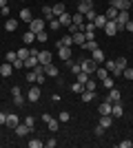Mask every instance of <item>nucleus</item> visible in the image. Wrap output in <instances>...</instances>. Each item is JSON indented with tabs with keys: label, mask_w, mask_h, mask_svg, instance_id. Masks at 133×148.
Listing matches in <instances>:
<instances>
[{
	"label": "nucleus",
	"mask_w": 133,
	"mask_h": 148,
	"mask_svg": "<svg viewBox=\"0 0 133 148\" xmlns=\"http://www.w3.org/2000/svg\"><path fill=\"white\" fill-rule=\"evenodd\" d=\"M91 58H93V60L98 62V64H102V62H104V53H102V49H100V47H98L95 51H91Z\"/></svg>",
	"instance_id": "21"
},
{
	"label": "nucleus",
	"mask_w": 133,
	"mask_h": 148,
	"mask_svg": "<svg viewBox=\"0 0 133 148\" xmlns=\"http://www.w3.org/2000/svg\"><path fill=\"white\" fill-rule=\"evenodd\" d=\"M38 64H40V62H38V56H36V53H31V56L25 60V66H27V69H36Z\"/></svg>",
	"instance_id": "17"
},
{
	"label": "nucleus",
	"mask_w": 133,
	"mask_h": 148,
	"mask_svg": "<svg viewBox=\"0 0 133 148\" xmlns=\"http://www.w3.org/2000/svg\"><path fill=\"white\" fill-rule=\"evenodd\" d=\"M95 18H98V13H95V11H93V9H89V11H87V13H84V20H87V22H93V20H95Z\"/></svg>",
	"instance_id": "40"
},
{
	"label": "nucleus",
	"mask_w": 133,
	"mask_h": 148,
	"mask_svg": "<svg viewBox=\"0 0 133 148\" xmlns=\"http://www.w3.org/2000/svg\"><path fill=\"white\" fill-rule=\"evenodd\" d=\"M20 2H22V0H20Z\"/></svg>",
	"instance_id": "63"
},
{
	"label": "nucleus",
	"mask_w": 133,
	"mask_h": 148,
	"mask_svg": "<svg viewBox=\"0 0 133 148\" xmlns=\"http://www.w3.org/2000/svg\"><path fill=\"white\" fill-rule=\"evenodd\" d=\"M104 69L113 75V73H115V60H107V62H104Z\"/></svg>",
	"instance_id": "38"
},
{
	"label": "nucleus",
	"mask_w": 133,
	"mask_h": 148,
	"mask_svg": "<svg viewBox=\"0 0 133 148\" xmlns=\"http://www.w3.org/2000/svg\"><path fill=\"white\" fill-rule=\"evenodd\" d=\"M36 77H38V73H36L33 69H29V71H27V82H29V84H36Z\"/></svg>",
	"instance_id": "35"
},
{
	"label": "nucleus",
	"mask_w": 133,
	"mask_h": 148,
	"mask_svg": "<svg viewBox=\"0 0 133 148\" xmlns=\"http://www.w3.org/2000/svg\"><path fill=\"white\" fill-rule=\"evenodd\" d=\"M16 53H18V58H20V60H27V58L31 56V51L27 49V47H22V49H20V51H16Z\"/></svg>",
	"instance_id": "36"
},
{
	"label": "nucleus",
	"mask_w": 133,
	"mask_h": 148,
	"mask_svg": "<svg viewBox=\"0 0 133 148\" xmlns=\"http://www.w3.org/2000/svg\"><path fill=\"white\" fill-rule=\"evenodd\" d=\"M82 49H84V51H95V49H98V42H95V40H87Z\"/></svg>",
	"instance_id": "34"
},
{
	"label": "nucleus",
	"mask_w": 133,
	"mask_h": 148,
	"mask_svg": "<svg viewBox=\"0 0 133 148\" xmlns=\"http://www.w3.org/2000/svg\"><path fill=\"white\" fill-rule=\"evenodd\" d=\"M13 69H25V60L16 58V60H13Z\"/></svg>",
	"instance_id": "48"
},
{
	"label": "nucleus",
	"mask_w": 133,
	"mask_h": 148,
	"mask_svg": "<svg viewBox=\"0 0 133 148\" xmlns=\"http://www.w3.org/2000/svg\"><path fill=\"white\" fill-rule=\"evenodd\" d=\"M84 31H87V33H95V25L93 22H87V25H84Z\"/></svg>",
	"instance_id": "50"
},
{
	"label": "nucleus",
	"mask_w": 133,
	"mask_h": 148,
	"mask_svg": "<svg viewBox=\"0 0 133 148\" xmlns=\"http://www.w3.org/2000/svg\"><path fill=\"white\" fill-rule=\"evenodd\" d=\"M11 95H13V102H16V106H22V104H25V97H22V93H20L18 86H13V88H11Z\"/></svg>",
	"instance_id": "10"
},
{
	"label": "nucleus",
	"mask_w": 133,
	"mask_h": 148,
	"mask_svg": "<svg viewBox=\"0 0 133 148\" xmlns=\"http://www.w3.org/2000/svg\"><path fill=\"white\" fill-rule=\"evenodd\" d=\"M100 124H102V126H104V128H109V126H111V124H113V117H111V115H102Z\"/></svg>",
	"instance_id": "37"
},
{
	"label": "nucleus",
	"mask_w": 133,
	"mask_h": 148,
	"mask_svg": "<svg viewBox=\"0 0 133 148\" xmlns=\"http://www.w3.org/2000/svg\"><path fill=\"white\" fill-rule=\"evenodd\" d=\"M16 58H18V53H16V51H9V53L5 56V62H11V64H13V60H16Z\"/></svg>",
	"instance_id": "44"
},
{
	"label": "nucleus",
	"mask_w": 133,
	"mask_h": 148,
	"mask_svg": "<svg viewBox=\"0 0 133 148\" xmlns=\"http://www.w3.org/2000/svg\"><path fill=\"white\" fill-rule=\"evenodd\" d=\"M13 130H16V135H18V137H27V135H29V130H31V128H29L27 124H18V126H16V128H13Z\"/></svg>",
	"instance_id": "16"
},
{
	"label": "nucleus",
	"mask_w": 133,
	"mask_h": 148,
	"mask_svg": "<svg viewBox=\"0 0 133 148\" xmlns=\"http://www.w3.org/2000/svg\"><path fill=\"white\" fill-rule=\"evenodd\" d=\"M80 66H82L84 73L91 75V73H95V69H98V62H95L93 58H89V60H82V62H80Z\"/></svg>",
	"instance_id": "3"
},
{
	"label": "nucleus",
	"mask_w": 133,
	"mask_h": 148,
	"mask_svg": "<svg viewBox=\"0 0 133 148\" xmlns=\"http://www.w3.org/2000/svg\"><path fill=\"white\" fill-rule=\"evenodd\" d=\"M80 95H82V102H84V104H89V102H93V99H95V91H82Z\"/></svg>",
	"instance_id": "22"
},
{
	"label": "nucleus",
	"mask_w": 133,
	"mask_h": 148,
	"mask_svg": "<svg viewBox=\"0 0 133 148\" xmlns=\"http://www.w3.org/2000/svg\"><path fill=\"white\" fill-rule=\"evenodd\" d=\"M129 66V62H127V58H118L115 60V73H113V77H118V75L124 71V69Z\"/></svg>",
	"instance_id": "7"
},
{
	"label": "nucleus",
	"mask_w": 133,
	"mask_h": 148,
	"mask_svg": "<svg viewBox=\"0 0 133 148\" xmlns=\"http://www.w3.org/2000/svg\"><path fill=\"white\" fill-rule=\"evenodd\" d=\"M122 115H124L122 102H113V104H111V117H113V119H118V117H122Z\"/></svg>",
	"instance_id": "6"
},
{
	"label": "nucleus",
	"mask_w": 133,
	"mask_h": 148,
	"mask_svg": "<svg viewBox=\"0 0 133 148\" xmlns=\"http://www.w3.org/2000/svg\"><path fill=\"white\" fill-rule=\"evenodd\" d=\"M51 60H53V53H49V51H38V62L40 64H51Z\"/></svg>",
	"instance_id": "8"
},
{
	"label": "nucleus",
	"mask_w": 133,
	"mask_h": 148,
	"mask_svg": "<svg viewBox=\"0 0 133 148\" xmlns=\"http://www.w3.org/2000/svg\"><path fill=\"white\" fill-rule=\"evenodd\" d=\"M0 124H7V113H0Z\"/></svg>",
	"instance_id": "59"
},
{
	"label": "nucleus",
	"mask_w": 133,
	"mask_h": 148,
	"mask_svg": "<svg viewBox=\"0 0 133 148\" xmlns=\"http://www.w3.org/2000/svg\"><path fill=\"white\" fill-rule=\"evenodd\" d=\"M44 25H47V20H44V18H33L31 22H29V31L40 33V31H44Z\"/></svg>",
	"instance_id": "2"
},
{
	"label": "nucleus",
	"mask_w": 133,
	"mask_h": 148,
	"mask_svg": "<svg viewBox=\"0 0 133 148\" xmlns=\"http://www.w3.org/2000/svg\"><path fill=\"white\" fill-rule=\"evenodd\" d=\"M95 75H98V80H107V77H109V71H107V69H102L100 64H98V69H95Z\"/></svg>",
	"instance_id": "28"
},
{
	"label": "nucleus",
	"mask_w": 133,
	"mask_h": 148,
	"mask_svg": "<svg viewBox=\"0 0 133 148\" xmlns=\"http://www.w3.org/2000/svg\"><path fill=\"white\" fill-rule=\"evenodd\" d=\"M98 111H100V115H111V102H109V99H104V102L98 106Z\"/></svg>",
	"instance_id": "18"
},
{
	"label": "nucleus",
	"mask_w": 133,
	"mask_h": 148,
	"mask_svg": "<svg viewBox=\"0 0 133 148\" xmlns=\"http://www.w3.org/2000/svg\"><path fill=\"white\" fill-rule=\"evenodd\" d=\"M7 2H9V0H0V7H7Z\"/></svg>",
	"instance_id": "60"
},
{
	"label": "nucleus",
	"mask_w": 133,
	"mask_h": 148,
	"mask_svg": "<svg viewBox=\"0 0 133 148\" xmlns=\"http://www.w3.org/2000/svg\"><path fill=\"white\" fill-rule=\"evenodd\" d=\"M33 40H36V33H33V31H27L25 36H22V42H25V47L33 44Z\"/></svg>",
	"instance_id": "25"
},
{
	"label": "nucleus",
	"mask_w": 133,
	"mask_h": 148,
	"mask_svg": "<svg viewBox=\"0 0 133 148\" xmlns=\"http://www.w3.org/2000/svg\"><path fill=\"white\" fill-rule=\"evenodd\" d=\"M44 146V142H40V139H31L29 142V148H42Z\"/></svg>",
	"instance_id": "46"
},
{
	"label": "nucleus",
	"mask_w": 133,
	"mask_h": 148,
	"mask_svg": "<svg viewBox=\"0 0 133 148\" xmlns=\"http://www.w3.org/2000/svg\"><path fill=\"white\" fill-rule=\"evenodd\" d=\"M131 5H133V0H131Z\"/></svg>",
	"instance_id": "62"
},
{
	"label": "nucleus",
	"mask_w": 133,
	"mask_h": 148,
	"mask_svg": "<svg viewBox=\"0 0 133 148\" xmlns=\"http://www.w3.org/2000/svg\"><path fill=\"white\" fill-rule=\"evenodd\" d=\"M109 102H111V104H113V102H120V91H118V88H111V91H109Z\"/></svg>",
	"instance_id": "26"
},
{
	"label": "nucleus",
	"mask_w": 133,
	"mask_h": 148,
	"mask_svg": "<svg viewBox=\"0 0 133 148\" xmlns=\"http://www.w3.org/2000/svg\"><path fill=\"white\" fill-rule=\"evenodd\" d=\"M78 2H80V0H78Z\"/></svg>",
	"instance_id": "64"
},
{
	"label": "nucleus",
	"mask_w": 133,
	"mask_h": 148,
	"mask_svg": "<svg viewBox=\"0 0 133 148\" xmlns=\"http://www.w3.org/2000/svg\"><path fill=\"white\" fill-rule=\"evenodd\" d=\"M56 139H49V142H44V146H47V148H56Z\"/></svg>",
	"instance_id": "55"
},
{
	"label": "nucleus",
	"mask_w": 133,
	"mask_h": 148,
	"mask_svg": "<svg viewBox=\"0 0 133 148\" xmlns=\"http://www.w3.org/2000/svg\"><path fill=\"white\" fill-rule=\"evenodd\" d=\"M51 9H53V16H56V18H58V16H62V13L67 11L62 2H58V5H53V7H51Z\"/></svg>",
	"instance_id": "29"
},
{
	"label": "nucleus",
	"mask_w": 133,
	"mask_h": 148,
	"mask_svg": "<svg viewBox=\"0 0 133 148\" xmlns=\"http://www.w3.org/2000/svg\"><path fill=\"white\" fill-rule=\"evenodd\" d=\"M60 27H62V25H60V20H58V18H51V20H49V29H51V31H58Z\"/></svg>",
	"instance_id": "39"
},
{
	"label": "nucleus",
	"mask_w": 133,
	"mask_h": 148,
	"mask_svg": "<svg viewBox=\"0 0 133 148\" xmlns=\"http://www.w3.org/2000/svg\"><path fill=\"white\" fill-rule=\"evenodd\" d=\"M95 86H98V84H95L93 80H89L87 84H84V91H95Z\"/></svg>",
	"instance_id": "49"
},
{
	"label": "nucleus",
	"mask_w": 133,
	"mask_h": 148,
	"mask_svg": "<svg viewBox=\"0 0 133 148\" xmlns=\"http://www.w3.org/2000/svg\"><path fill=\"white\" fill-rule=\"evenodd\" d=\"M25 124H27V126H29V128H33V124H36V119H33L31 115H29V117L25 119Z\"/></svg>",
	"instance_id": "54"
},
{
	"label": "nucleus",
	"mask_w": 133,
	"mask_h": 148,
	"mask_svg": "<svg viewBox=\"0 0 133 148\" xmlns=\"http://www.w3.org/2000/svg\"><path fill=\"white\" fill-rule=\"evenodd\" d=\"M58 56H60V60H64V62H69V60H71V56H73V53H71V49H69V47H60V49H58Z\"/></svg>",
	"instance_id": "13"
},
{
	"label": "nucleus",
	"mask_w": 133,
	"mask_h": 148,
	"mask_svg": "<svg viewBox=\"0 0 133 148\" xmlns=\"http://www.w3.org/2000/svg\"><path fill=\"white\" fill-rule=\"evenodd\" d=\"M27 99H29V102H38L40 99V88L31 84V88H29V93H27Z\"/></svg>",
	"instance_id": "11"
},
{
	"label": "nucleus",
	"mask_w": 133,
	"mask_h": 148,
	"mask_svg": "<svg viewBox=\"0 0 133 148\" xmlns=\"http://www.w3.org/2000/svg\"><path fill=\"white\" fill-rule=\"evenodd\" d=\"M0 13H2V16H9V7H0Z\"/></svg>",
	"instance_id": "58"
},
{
	"label": "nucleus",
	"mask_w": 133,
	"mask_h": 148,
	"mask_svg": "<svg viewBox=\"0 0 133 148\" xmlns=\"http://www.w3.org/2000/svg\"><path fill=\"white\" fill-rule=\"evenodd\" d=\"M44 77H47L44 73H38V77H36V84H42V82H44Z\"/></svg>",
	"instance_id": "56"
},
{
	"label": "nucleus",
	"mask_w": 133,
	"mask_h": 148,
	"mask_svg": "<svg viewBox=\"0 0 133 148\" xmlns=\"http://www.w3.org/2000/svg\"><path fill=\"white\" fill-rule=\"evenodd\" d=\"M102 84L107 88H113V77H107V80H102Z\"/></svg>",
	"instance_id": "51"
},
{
	"label": "nucleus",
	"mask_w": 133,
	"mask_h": 148,
	"mask_svg": "<svg viewBox=\"0 0 133 148\" xmlns=\"http://www.w3.org/2000/svg\"><path fill=\"white\" fill-rule=\"evenodd\" d=\"M131 20H133V13H131Z\"/></svg>",
	"instance_id": "61"
},
{
	"label": "nucleus",
	"mask_w": 133,
	"mask_h": 148,
	"mask_svg": "<svg viewBox=\"0 0 133 148\" xmlns=\"http://www.w3.org/2000/svg\"><path fill=\"white\" fill-rule=\"evenodd\" d=\"M84 42H87V33H84V31H78V33H73V44H78V47H84Z\"/></svg>",
	"instance_id": "12"
},
{
	"label": "nucleus",
	"mask_w": 133,
	"mask_h": 148,
	"mask_svg": "<svg viewBox=\"0 0 133 148\" xmlns=\"http://www.w3.org/2000/svg\"><path fill=\"white\" fill-rule=\"evenodd\" d=\"M18 124H20L18 115H13V113H7V124H5V126H9V128H16Z\"/></svg>",
	"instance_id": "15"
},
{
	"label": "nucleus",
	"mask_w": 133,
	"mask_h": 148,
	"mask_svg": "<svg viewBox=\"0 0 133 148\" xmlns=\"http://www.w3.org/2000/svg\"><path fill=\"white\" fill-rule=\"evenodd\" d=\"M11 71H13L11 62H5V64L0 66V75H2V77H9V75H11Z\"/></svg>",
	"instance_id": "19"
},
{
	"label": "nucleus",
	"mask_w": 133,
	"mask_h": 148,
	"mask_svg": "<svg viewBox=\"0 0 133 148\" xmlns=\"http://www.w3.org/2000/svg\"><path fill=\"white\" fill-rule=\"evenodd\" d=\"M47 38H49V33H47V31H40V33H36V40H40V42H47Z\"/></svg>",
	"instance_id": "45"
},
{
	"label": "nucleus",
	"mask_w": 133,
	"mask_h": 148,
	"mask_svg": "<svg viewBox=\"0 0 133 148\" xmlns=\"http://www.w3.org/2000/svg\"><path fill=\"white\" fill-rule=\"evenodd\" d=\"M131 20V13L129 11H118V18H115V25H118V31H124V25Z\"/></svg>",
	"instance_id": "1"
},
{
	"label": "nucleus",
	"mask_w": 133,
	"mask_h": 148,
	"mask_svg": "<svg viewBox=\"0 0 133 148\" xmlns=\"http://www.w3.org/2000/svg\"><path fill=\"white\" fill-rule=\"evenodd\" d=\"M69 119H71V115L67 111H62L60 115H58V122H60V124H62V122H69Z\"/></svg>",
	"instance_id": "43"
},
{
	"label": "nucleus",
	"mask_w": 133,
	"mask_h": 148,
	"mask_svg": "<svg viewBox=\"0 0 133 148\" xmlns=\"http://www.w3.org/2000/svg\"><path fill=\"white\" fill-rule=\"evenodd\" d=\"M104 130H107V128H104L102 124H100V126H95V135H98V137H102V135H104Z\"/></svg>",
	"instance_id": "52"
},
{
	"label": "nucleus",
	"mask_w": 133,
	"mask_h": 148,
	"mask_svg": "<svg viewBox=\"0 0 133 148\" xmlns=\"http://www.w3.org/2000/svg\"><path fill=\"white\" fill-rule=\"evenodd\" d=\"M42 119H44V122H47V126H49V130H53V133H56V130L60 128V122H58L56 117H51L49 113H44V115H42Z\"/></svg>",
	"instance_id": "5"
},
{
	"label": "nucleus",
	"mask_w": 133,
	"mask_h": 148,
	"mask_svg": "<svg viewBox=\"0 0 133 148\" xmlns=\"http://www.w3.org/2000/svg\"><path fill=\"white\" fill-rule=\"evenodd\" d=\"M89 80H91V77H89V73H84V71H80V73L76 75V82H80V84H87Z\"/></svg>",
	"instance_id": "32"
},
{
	"label": "nucleus",
	"mask_w": 133,
	"mask_h": 148,
	"mask_svg": "<svg viewBox=\"0 0 133 148\" xmlns=\"http://www.w3.org/2000/svg\"><path fill=\"white\" fill-rule=\"evenodd\" d=\"M73 18V25H84V16L82 13H76V16H71Z\"/></svg>",
	"instance_id": "42"
},
{
	"label": "nucleus",
	"mask_w": 133,
	"mask_h": 148,
	"mask_svg": "<svg viewBox=\"0 0 133 148\" xmlns=\"http://www.w3.org/2000/svg\"><path fill=\"white\" fill-rule=\"evenodd\" d=\"M5 29H7V31H16V29H18V20L9 18V20L5 22Z\"/></svg>",
	"instance_id": "31"
},
{
	"label": "nucleus",
	"mask_w": 133,
	"mask_h": 148,
	"mask_svg": "<svg viewBox=\"0 0 133 148\" xmlns=\"http://www.w3.org/2000/svg\"><path fill=\"white\" fill-rule=\"evenodd\" d=\"M71 91H73V93H82V91H84V84H80V82H73V84H71Z\"/></svg>",
	"instance_id": "41"
},
{
	"label": "nucleus",
	"mask_w": 133,
	"mask_h": 148,
	"mask_svg": "<svg viewBox=\"0 0 133 148\" xmlns=\"http://www.w3.org/2000/svg\"><path fill=\"white\" fill-rule=\"evenodd\" d=\"M104 16H107L109 20H115V18H118V9L109 5V9H107V11H104Z\"/></svg>",
	"instance_id": "30"
},
{
	"label": "nucleus",
	"mask_w": 133,
	"mask_h": 148,
	"mask_svg": "<svg viewBox=\"0 0 133 148\" xmlns=\"http://www.w3.org/2000/svg\"><path fill=\"white\" fill-rule=\"evenodd\" d=\"M131 146H133L131 139H124V142H120V148H131Z\"/></svg>",
	"instance_id": "53"
},
{
	"label": "nucleus",
	"mask_w": 133,
	"mask_h": 148,
	"mask_svg": "<svg viewBox=\"0 0 133 148\" xmlns=\"http://www.w3.org/2000/svg\"><path fill=\"white\" fill-rule=\"evenodd\" d=\"M122 75H124L127 80H133V69H131V66H127L124 71H122Z\"/></svg>",
	"instance_id": "47"
},
{
	"label": "nucleus",
	"mask_w": 133,
	"mask_h": 148,
	"mask_svg": "<svg viewBox=\"0 0 133 148\" xmlns=\"http://www.w3.org/2000/svg\"><path fill=\"white\" fill-rule=\"evenodd\" d=\"M20 20H22V22H31L33 20V16H31V11H29V9H22V11H20Z\"/></svg>",
	"instance_id": "27"
},
{
	"label": "nucleus",
	"mask_w": 133,
	"mask_h": 148,
	"mask_svg": "<svg viewBox=\"0 0 133 148\" xmlns=\"http://www.w3.org/2000/svg\"><path fill=\"white\" fill-rule=\"evenodd\" d=\"M42 13H44V20H51V18H56V16H53V9H51L49 5H44V7H42Z\"/></svg>",
	"instance_id": "33"
},
{
	"label": "nucleus",
	"mask_w": 133,
	"mask_h": 148,
	"mask_svg": "<svg viewBox=\"0 0 133 148\" xmlns=\"http://www.w3.org/2000/svg\"><path fill=\"white\" fill-rule=\"evenodd\" d=\"M58 20H60V25H62V27H69L71 22H73V18H71V16H69L67 11H64L62 16H58Z\"/></svg>",
	"instance_id": "24"
},
{
	"label": "nucleus",
	"mask_w": 133,
	"mask_h": 148,
	"mask_svg": "<svg viewBox=\"0 0 133 148\" xmlns=\"http://www.w3.org/2000/svg\"><path fill=\"white\" fill-rule=\"evenodd\" d=\"M111 7H115L118 11H129L131 9V0H111Z\"/></svg>",
	"instance_id": "4"
},
{
	"label": "nucleus",
	"mask_w": 133,
	"mask_h": 148,
	"mask_svg": "<svg viewBox=\"0 0 133 148\" xmlns=\"http://www.w3.org/2000/svg\"><path fill=\"white\" fill-rule=\"evenodd\" d=\"M71 44H73V36H62L58 40V49L60 47H71Z\"/></svg>",
	"instance_id": "20"
},
{
	"label": "nucleus",
	"mask_w": 133,
	"mask_h": 148,
	"mask_svg": "<svg viewBox=\"0 0 133 148\" xmlns=\"http://www.w3.org/2000/svg\"><path fill=\"white\" fill-rule=\"evenodd\" d=\"M44 75H49V77H58V75H60V69L53 66V64H44Z\"/></svg>",
	"instance_id": "14"
},
{
	"label": "nucleus",
	"mask_w": 133,
	"mask_h": 148,
	"mask_svg": "<svg viewBox=\"0 0 133 148\" xmlns=\"http://www.w3.org/2000/svg\"><path fill=\"white\" fill-rule=\"evenodd\" d=\"M124 29H127V31H131V33H133V20H129L127 25H124Z\"/></svg>",
	"instance_id": "57"
},
{
	"label": "nucleus",
	"mask_w": 133,
	"mask_h": 148,
	"mask_svg": "<svg viewBox=\"0 0 133 148\" xmlns=\"http://www.w3.org/2000/svg\"><path fill=\"white\" fill-rule=\"evenodd\" d=\"M104 33H107V36H118V25H115V20H107Z\"/></svg>",
	"instance_id": "9"
},
{
	"label": "nucleus",
	"mask_w": 133,
	"mask_h": 148,
	"mask_svg": "<svg viewBox=\"0 0 133 148\" xmlns=\"http://www.w3.org/2000/svg\"><path fill=\"white\" fill-rule=\"evenodd\" d=\"M107 16H104V13H102V16H98V18L93 20V25H95V29H104V25H107Z\"/></svg>",
	"instance_id": "23"
}]
</instances>
